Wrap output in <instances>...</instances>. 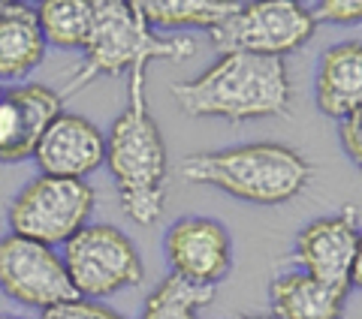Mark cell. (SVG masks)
<instances>
[{
  "mask_svg": "<svg viewBox=\"0 0 362 319\" xmlns=\"http://www.w3.org/2000/svg\"><path fill=\"white\" fill-rule=\"evenodd\" d=\"M175 106L190 118L254 121L287 115L293 88L284 58L221 54L209 70L173 85Z\"/></svg>",
  "mask_w": 362,
  "mask_h": 319,
  "instance_id": "obj_1",
  "label": "cell"
},
{
  "mask_svg": "<svg viewBox=\"0 0 362 319\" xmlns=\"http://www.w3.org/2000/svg\"><path fill=\"white\" fill-rule=\"evenodd\" d=\"M148 66L130 70L127 106L115 118L106 139V166L118 187L121 208L139 226H151L163 214L169 157L160 127L148 112L145 97Z\"/></svg>",
  "mask_w": 362,
  "mask_h": 319,
  "instance_id": "obj_2",
  "label": "cell"
},
{
  "mask_svg": "<svg viewBox=\"0 0 362 319\" xmlns=\"http://www.w3.org/2000/svg\"><path fill=\"white\" fill-rule=\"evenodd\" d=\"M181 175L194 184L218 187L242 202L281 205L308 187L311 163L290 145L254 142L187 157Z\"/></svg>",
  "mask_w": 362,
  "mask_h": 319,
  "instance_id": "obj_3",
  "label": "cell"
},
{
  "mask_svg": "<svg viewBox=\"0 0 362 319\" xmlns=\"http://www.w3.org/2000/svg\"><path fill=\"white\" fill-rule=\"evenodd\" d=\"M194 54V40L157 37V30L142 18L139 0H94V25L85 45V61L70 78V94L100 76L130 73L151 61H187Z\"/></svg>",
  "mask_w": 362,
  "mask_h": 319,
  "instance_id": "obj_4",
  "label": "cell"
},
{
  "mask_svg": "<svg viewBox=\"0 0 362 319\" xmlns=\"http://www.w3.org/2000/svg\"><path fill=\"white\" fill-rule=\"evenodd\" d=\"M94 205L97 193L88 181L40 175L9 202L6 223L13 235L54 250L64 247L78 229H85Z\"/></svg>",
  "mask_w": 362,
  "mask_h": 319,
  "instance_id": "obj_5",
  "label": "cell"
},
{
  "mask_svg": "<svg viewBox=\"0 0 362 319\" xmlns=\"http://www.w3.org/2000/svg\"><path fill=\"white\" fill-rule=\"evenodd\" d=\"M64 268L76 299L100 301L127 287H139L145 262L127 235L109 223H88L64 244Z\"/></svg>",
  "mask_w": 362,
  "mask_h": 319,
  "instance_id": "obj_6",
  "label": "cell"
},
{
  "mask_svg": "<svg viewBox=\"0 0 362 319\" xmlns=\"http://www.w3.org/2000/svg\"><path fill=\"white\" fill-rule=\"evenodd\" d=\"M317 21L308 6L296 0H259L239 4L218 28L209 30L221 54L245 52L263 58H284L314 37Z\"/></svg>",
  "mask_w": 362,
  "mask_h": 319,
  "instance_id": "obj_7",
  "label": "cell"
},
{
  "mask_svg": "<svg viewBox=\"0 0 362 319\" xmlns=\"http://www.w3.org/2000/svg\"><path fill=\"white\" fill-rule=\"evenodd\" d=\"M0 289L21 307L52 311L76 299L58 250L18 235L0 238Z\"/></svg>",
  "mask_w": 362,
  "mask_h": 319,
  "instance_id": "obj_8",
  "label": "cell"
},
{
  "mask_svg": "<svg viewBox=\"0 0 362 319\" xmlns=\"http://www.w3.org/2000/svg\"><path fill=\"white\" fill-rule=\"evenodd\" d=\"M173 275L199 287H218L233 271V241L226 226L211 217H181L166 232Z\"/></svg>",
  "mask_w": 362,
  "mask_h": 319,
  "instance_id": "obj_9",
  "label": "cell"
},
{
  "mask_svg": "<svg viewBox=\"0 0 362 319\" xmlns=\"http://www.w3.org/2000/svg\"><path fill=\"white\" fill-rule=\"evenodd\" d=\"M58 115H64V97L49 85L0 90V163L30 160Z\"/></svg>",
  "mask_w": 362,
  "mask_h": 319,
  "instance_id": "obj_10",
  "label": "cell"
},
{
  "mask_svg": "<svg viewBox=\"0 0 362 319\" xmlns=\"http://www.w3.org/2000/svg\"><path fill=\"white\" fill-rule=\"evenodd\" d=\"M359 241V214L350 208L332 217L308 223L296 238V265L332 287L350 289V268H354Z\"/></svg>",
  "mask_w": 362,
  "mask_h": 319,
  "instance_id": "obj_11",
  "label": "cell"
},
{
  "mask_svg": "<svg viewBox=\"0 0 362 319\" xmlns=\"http://www.w3.org/2000/svg\"><path fill=\"white\" fill-rule=\"evenodd\" d=\"M30 160L49 178L85 181L94 169L106 163V133L94 121L64 112L45 130Z\"/></svg>",
  "mask_w": 362,
  "mask_h": 319,
  "instance_id": "obj_12",
  "label": "cell"
},
{
  "mask_svg": "<svg viewBox=\"0 0 362 319\" xmlns=\"http://www.w3.org/2000/svg\"><path fill=\"white\" fill-rule=\"evenodd\" d=\"M317 109L326 118L344 121L362 106V42H338L323 52L314 78Z\"/></svg>",
  "mask_w": 362,
  "mask_h": 319,
  "instance_id": "obj_13",
  "label": "cell"
},
{
  "mask_svg": "<svg viewBox=\"0 0 362 319\" xmlns=\"http://www.w3.org/2000/svg\"><path fill=\"white\" fill-rule=\"evenodd\" d=\"M350 289L293 268L272 280V319H341Z\"/></svg>",
  "mask_w": 362,
  "mask_h": 319,
  "instance_id": "obj_14",
  "label": "cell"
},
{
  "mask_svg": "<svg viewBox=\"0 0 362 319\" xmlns=\"http://www.w3.org/2000/svg\"><path fill=\"white\" fill-rule=\"evenodd\" d=\"M45 58L37 9L4 0L0 6V82H21Z\"/></svg>",
  "mask_w": 362,
  "mask_h": 319,
  "instance_id": "obj_15",
  "label": "cell"
},
{
  "mask_svg": "<svg viewBox=\"0 0 362 319\" xmlns=\"http://www.w3.org/2000/svg\"><path fill=\"white\" fill-rule=\"evenodd\" d=\"M235 6V0H139L142 18L151 30H211L233 16Z\"/></svg>",
  "mask_w": 362,
  "mask_h": 319,
  "instance_id": "obj_16",
  "label": "cell"
},
{
  "mask_svg": "<svg viewBox=\"0 0 362 319\" xmlns=\"http://www.w3.org/2000/svg\"><path fill=\"white\" fill-rule=\"evenodd\" d=\"M37 21L45 45L85 52L94 25V0H42L37 6Z\"/></svg>",
  "mask_w": 362,
  "mask_h": 319,
  "instance_id": "obj_17",
  "label": "cell"
},
{
  "mask_svg": "<svg viewBox=\"0 0 362 319\" xmlns=\"http://www.w3.org/2000/svg\"><path fill=\"white\" fill-rule=\"evenodd\" d=\"M214 299V287H199L178 275L163 277L145 299L142 319H197L199 307Z\"/></svg>",
  "mask_w": 362,
  "mask_h": 319,
  "instance_id": "obj_18",
  "label": "cell"
},
{
  "mask_svg": "<svg viewBox=\"0 0 362 319\" xmlns=\"http://www.w3.org/2000/svg\"><path fill=\"white\" fill-rule=\"evenodd\" d=\"M40 319H127L121 316L118 311L100 304V301H85V299H73L66 304H58L52 311H42Z\"/></svg>",
  "mask_w": 362,
  "mask_h": 319,
  "instance_id": "obj_19",
  "label": "cell"
},
{
  "mask_svg": "<svg viewBox=\"0 0 362 319\" xmlns=\"http://www.w3.org/2000/svg\"><path fill=\"white\" fill-rule=\"evenodd\" d=\"M311 16L326 25H362V0H320Z\"/></svg>",
  "mask_w": 362,
  "mask_h": 319,
  "instance_id": "obj_20",
  "label": "cell"
},
{
  "mask_svg": "<svg viewBox=\"0 0 362 319\" xmlns=\"http://www.w3.org/2000/svg\"><path fill=\"white\" fill-rule=\"evenodd\" d=\"M338 139H341V148L350 157V163L362 172V106L350 112L344 121H338Z\"/></svg>",
  "mask_w": 362,
  "mask_h": 319,
  "instance_id": "obj_21",
  "label": "cell"
},
{
  "mask_svg": "<svg viewBox=\"0 0 362 319\" xmlns=\"http://www.w3.org/2000/svg\"><path fill=\"white\" fill-rule=\"evenodd\" d=\"M350 287L362 289V229H359V241H356V256H354V268H350Z\"/></svg>",
  "mask_w": 362,
  "mask_h": 319,
  "instance_id": "obj_22",
  "label": "cell"
},
{
  "mask_svg": "<svg viewBox=\"0 0 362 319\" xmlns=\"http://www.w3.org/2000/svg\"><path fill=\"white\" fill-rule=\"evenodd\" d=\"M0 319H21V316H9V313H0Z\"/></svg>",
  "mask_w": 362,
  "mask_h": 319,
  "instance_id": "obj_23",
  "label": "cell"
},
{
  "mask_svg": "<svg viewBox=\"0 0 362 319\" xmlns=\"http://www.w3.org/2000/svg\"><path fill=\"white\" fill-rule=\"evenodd\" d=\"M242 319H272V316H242Z\"/></svg>",
  "mask_w": 362,
  "mask_h": 319,
  "instance_id": "obj_24",
  "label": "cell"
},
{
  "mask_svg": "<svg viewBox=\"0 0 362 319\" xmlns=\"http://www.w3.org/2000/svg\"><path fill=\"white\" fill-rule=\"evenodd\" d=\"M0 6H4V0H0Z\"/></svg>",
  "mask_w": 362,
  "mask_h": 319,
  "instance_id": "obj_25",
  "label": "cell"
},
{
  "mask_svg": "<svg viewBox=\"0 0 362 319\" xmlns=\"http://www.w3.org/2000/svg\"><path fill=\"white\" fill-rule=\"evenodd\" d=\"M239 319H242V316H239Z\"/></svg>",
  "mask_w": 362,
  "mask_h": 319,
  "instance_id": "obj_26",
  "label": "cell"
}]
</instances>
